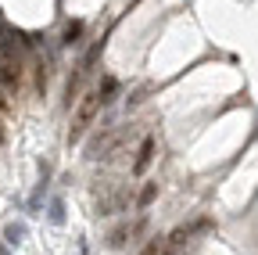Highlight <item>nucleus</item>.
<instances>
[{
  "mask_svg": "<svg viewBox=\"0 0 258 255\" xmlns=\"http://www.w3.org/2000/svg\"><path fill=\"white\" fill-rule=\"evenodd\" d=\"M101 90H90V93H83V101H79V108H76V115H72V126H69V144H79L83 140V133L93 126V119L101 115Z\"/></svg>",
  "mask_w": 258,
  "mask_h": 255,
  "instance_id": "1",
  "label": "nucleus"
},
{
  "mask_svg": "<svg viewBox=\"0 0 258 255\" xmlns=\"http://www.w3.org/2000/svg\"><path fill=\"white\" fill-rule=\"evenodd\" d=\"M129 201H133V198H129V190L122 187V183H101V187H97L93 190V212L97 216H115V212H125L129 209Z\"/></svg>",
  "mask_w": 258,
  "mask_h": 255,
  "instance_id": "2",
  "label": "nucleus"
},
{
  "mask_svg": "<svg viewBox=\"0 0 258 255\" xmlns=\"http://www.w3.org/2000/svg\"><path fill=\"white\" fill-rule=\"evenodd\" d=\"M118 140H122V130H111V126H108V130H101L86 144V158H93V162H97V158H108L118 147Z\"/></svg>",
  "mask_w": 258,
  "mask_h": 255,
  "instance_id": "3",
  "label": "nucleus"
},
{
  "mask_svg": "<svg viewBox=\"0 0 258 255\" xmlns=\"http://www.w3.org/2000/svg\"><path fill=\"white\" fill-rule=\"evenodd\" d=\"M154 147H158V144H154V137H144V140H140L137 158H133V173H137V176H144V173L151 169V162H154Z\"/></svg>",
  "mask_w": 258,
  "mask_h": 255,
  "instance_id": "4",
  "label": "nucleus"
},
{
  "mask_svg": "<svg viewBox=\"0 0 258 255\" xmlns=\"http://www.w3.org/2000/svg\"><path fill=\"white\" fill-rule=\"evenodd\" d=\"M133 230H137V227L122 223V227H115V230L108 234V244H111V248H122V244H125V237H133Z\"/></svg>",
  "mask_w": 258,
  "mask_h": 255,
  "instance_id": "5",
  "label": "nucleus"
},
{
  "mask_svg": "<svg viewBox=\"0 0 258 255\" xmlns=\"http://www.w3.org/2000/svg\"><path fill=\"white\" fill-rule=\"evenodd\" d=\"M22 237H25V223H8L4 241H8V244H22Z\"/></svg>",
  "mask_w": 258,
  "mask_h": 255,
  "instance_id": "6",
  "label": "nucleus"
},
{
  "mask_svg": "<svg viewBox=\"0 0 258 255\" xmlns=\"http://www.w3.org/2000/svg\"><path fill=\"white\" fill-rule=\"evenodd\" d=\"M47 216H50V223H54V227H61V223H64V201H61V198H54Z\"/></svg>",
  "mask_w": 258,
  "mask_h": 255,
  "instance_id": "7",
  "label": "nucleus"
},
{
  "mask_svg": "<svg viewBox=\"0 0 258 255\" xmlns=\"http://www.w3.org/2000/svg\"><path fill=\"white\" fill-rule=\"evenodd\" d=\"M101 50H104V40H101V43H93V47H90V54L83 58V72H90V69L97 65V58H101Z\"/></svg>",
  "mask_w": 258,
  "mask_h": 255,
  "instance_id": "8",
  "label": "nucleus"
},
{
  "mask_svg": "<svg viewBox=\"0 0 258 255\" xmlns=\"http://www.w3.org/2000/svg\"><path fill=\"white\" fill-rule=\"evenodd\" d=\"M79 36H83V22H69V25H64V43H79Z\"/></svg>",
  "mask_w": 258,
  "mask_h": 255,
  "instance_id": "9",
  "label": "nucleus"
},
{
  "mask_svg": "<svg viewBox=\"0 0 258 255\" xmlns=\"http://www.w3.org/2000/svg\"><path fill=\"white\" fill-rule=\"evenodd\" d=\"M154 194H158V183H147V187L140 190V198H137V205H140V209H147V205L154 201Z\"/></svg>",
  "mask_w": 258,
  "mask_h": 255,
  "instance_id": "10",
  "label": "nucleus"
},
{
  "mask_svg": "<svg viewBox=\"0 0 258 255\" xmlns=\"http://www.w3.org/2000/svg\"><path fill=\"white\" fill-rule=\"evenodd\" d=\"M190 234H194L190 227H179V230H172V237H169V248H183V241H186Z\"/></svg>",
  "mask_w": 258,
  "mask_h": 255,
  "instance_id": "11",
  "label": "nucleus"
},
{
  "mask_svg": "<svg viewBox=\"0 0 258 255\" xmlns=\"http://www.w3.org/2000/svg\"><path fill=\"white\" fill-rule=\"evenodd\" d=\"M140 255H158V241H151V244H147V248H144Z\"/></svg>",
  "mask_w": 258,
  "mask_h": 255,
  "instance_id": "12",
  "label": "nucleus"
},
{
  "mask_svg": "<svg viewBox=\"0 0 258 255\" xmlns=\"http://www.w3.org/2000/svg\"><path fill=\"white\" fill-rule=\"evenodd\" d=\"M0 255H11V251H8V241H0Z\"/></svg>",
  "mask_w": 258,
  "mask_h": 255,
  "instance_id": "13",
  "label": "nucleus"
},
{
  "mask_svg": "<svg viewBox=\"0 0 258 255\" xmlns=\"http://www.w3.org/2000/svg\"><path fill=\"white\" fill-rule=\"evenodd\" d=\"M76 255H86V244H83V241H79V251H76Z\"/></svg>",
  "mask_w": 258,
  "mask_h": 255,
  "instance_id": "14",
  "label": "nucleus"
},
{
  "mask_svg": "<svg viewBox=\"0 0 258 255\" xmlns=\"http://www.w3.org/2000/svg\"><path fill=\"white\" fill-rule=\"evenodd\" d=\"M0 140H4V130H0Z\"/></svg>",
  "mask_w": 258,
  "mask_h": 255,
  "instance_id": "15",
  "label": "nucleus"
}]
</instances>
